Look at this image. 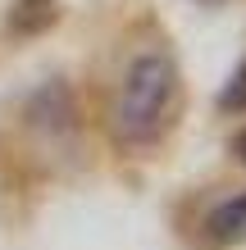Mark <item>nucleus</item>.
Segmentation results:
<instances>
[{
  "mask_svg": "<svg viewBox=\"0 0 246 250\" xmlns=\"http://www.w3.org/2000/svg\"><path fill=\"white\" fill-rule=\"evenodd\" d=\"M178 105V64L164 50H146L123 68L119 91L110 100V127L123 146H151L173 119Z\"/></svg>",
  "mask_w": 246,
  "mask_h": 250,
  "instance_id": "1",
  "label": "nucleus"
},
{
  "mask_svg": "<svg viewBox=\"0 0 246 250\" xmlns=\"http://www.w3.org/2000/svg\"><path fill=\"white\" fill-rule=\"evenodd\" d=\"M205 241H210L214 250L246 246V191L210 209V218H205Z\"/></svg>",
  "mask_w": 246,
  "mask_h": 250,
  "instance_id": "2",
  "label": "nucleus"
},
{
  "mask_svg": "<svg viewBox=\"0 0 246 250\" xmlns=\"http://www.w3.org/2000/svg\"><path fill=\"white\" fill-rule=\"evenodd\" d=\"M55 19H60V5L55 0H14L9 32L14 37H41L46 27H55Z\"/></svg>",
  "mask_w": 246,
  "mask_h": 250,
  "instance_id": "3",
  "label": "nucleus"
},
{
  "mask_svg": "<svg viewBox=\"0 0 246 250\" xmlns=\"http://www.w3.org/2000/svg\"><path fill=\"white\" fill-rule=\"evenodd\" d=\"M219 109H224V114H242V109H246V60L237 64L233 78H228L224 96H219Z\"/></svg>",
  "mask_w": 246,
  "mask_h": 250,
  "instance_id": "4",
  "label": "nucleus"
},
{
  "mask_svg": "<svg viewBox=\"0 0 246 250\" xmlns=\"http://www.w3.org/2000/svg\"><path fill=\"white\" fill-rule=\"evenodd\" d=\"M233 155H237V164H246V127L233 137Z\"/></svg>",
  "mask_w": 246,
  "mask_h": 250,
  "instance_id": "5",
  "label": "nucleus"
},
{
  "mask_svg": "<svg viewBox=\"0 0 246 250\" xmlns=\"http://www.w3.org/2000/svg\"><path fill=\"white\" fill-rule=\"evenodd\" d=\"M201 5H224V0H201Z\"/></svg>",
  "mask_w": 246,
  "mask_h": 250,
  "instance_id": "6",
  "label": "nucleus"
}]
</instances>
